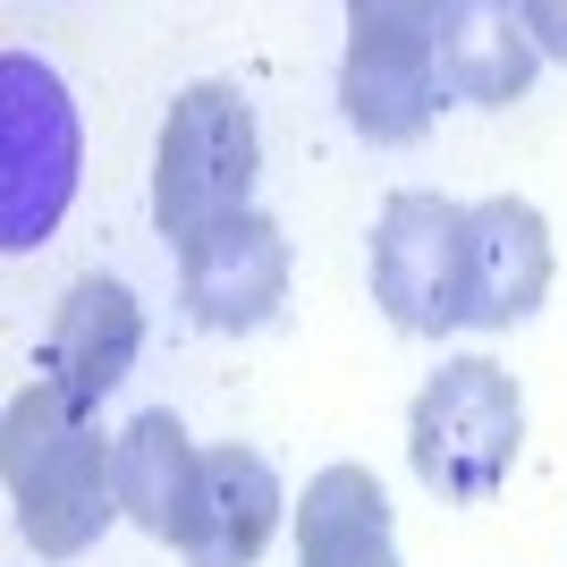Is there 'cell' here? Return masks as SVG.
<instances>
[{"label": "cell", "instance_id": "7a4b0ae2", "mask_svg": "<svg viewBox=\"0 0 567 567\" xmlns=\"http://www.w3.org/2000/svg\"><path fill=\"white\" fill-rule=\"evenodd\" d=\"M525 450V390L492 355H450L441 373L415 390L406 415V466L441 508H483L508 483Z\"/></svg>", "mask_w": 567, "mask_h": 567}, {"label": "cell", "instance_id": "4fadbf2b", "mask_svg": "<svg viewBox=\"0 0 567 567\" xmlns=\"http://www.w3.org/2000/svg\"><path fill=\"white\" fill-rule=\"evenodd\" d=\"M195 466H204V450L187 441V424L169 406H144L136 424L118 432V517L144 525L153 543H169L178 517H187Z\"/></svg>", "mask_w": 567, "mask_h": 567}, {"label": "cell", "instance_id": "7c38bea8", "mask_svg": "<svg viewBox=\"0 0 567 567\" xmlns=\"http://www.w3.org/2000/svg\"><path fill=\"white\" fill-rule=\"evenodd\" d=\"M297 567H399V525L373 466H322L297 499Z\"/></svg>", "mask_w": 567, "mask_h": 567}, {"label": "cell", "instance_id": "5b68a950", "mask_svg": "<svg viewBox=\"0 0 567 567\" xmlns=\"http://www.w3.org/2000/svg\"><path fill=\"white\" fill-rule=\"evenodd\" d=\"M339 111L364 144H424L441 111V9L432 0H355Z\"/></svg>", "mask_w": 567, "mask_h": 567}, {"label": "cell", "instance_id": "5bb4252c", "mask_svg": "<svg viewBox=\"0 0 567 567\" xmlns=\"http://www.w3.org/2000/svg\"><path fill=\"white\" fill-rule=\"evenodd\" d=\"M525 34L543 60H567V0H525Z\"/></svg>", "mask_w": 567, "mask_h": 567}, {"label": "cell", "instance_id": "30bf717a", "mask_svg": "<svg viewBox=\"0 0 567 567\" xmlns=\"http://www.w3.org/2000/svg\"><path fill=\"white\" fill-rule=\"evenodd\" d=\"M543 297H550V220L525 195H483L466 237V322L517 331Z\"/></svg>", "mask_w": 567, "mask_h": 567}, {"label": "cell", "instance_id": "3957f363", "mask_svg": "<svg viewBox=\"0 0 567 567\" xmlns=\"http://www.w3.org/2000/svg\"><path fill=\"white\" fill-rule=\"evenodd\" d=\"M255 169H262V127L255 102L229 76H204L169 102L162 144H153V220L187 255L204 229L255 213Z\"/></svg>", "mask_w": 567, "mask_h": 567}, {"label": "cell", "instance_id": "8fae6325", "mask_svg": "<svg viewBox=\"0 0 567 567\" xmlns=\"http://www.w3.org/2000/svg\"><path fill=\"white\" fill-rule=\"evenodd\" d=\"M534 34L525 9L499 0H441V94L474 102V111H508L534 85Z\"/></svg>", "mask_w": 567, "mask_h": 567}, {"label": "cell", "instance_id": "6da1fadb", "mask_svg": "<svg viewBox=\"0 0 567 567\" xmlns=\"http://www.w3.org/2000/svg\"><path fill=\"white\" fill-rule=\"evenodd\" d=\"M0 474L34 559H76L118 517V441H102L94 406L60 399L51 381H25L0 424Z\"/></svg>", "mask_w": 567, "mask_h": 567}, {"label": "cell", "instance_id": "52a82bcc", "mask_svg": "<svg viewBox=\"0 0 567 567\" xmlns=\"http://www.w3.org/2000/svg\"><path fill=\"white\" fill-rule=\"evenodd\" d=\"M136 355H144L136 288L111 280V271H85V280H69V297L51 306V331H43V348H34V381H51V390L76 399V406H102L118 381L136 373Z\"/></svg>", "mask_w": 567, "mask_h": 567}, {"label": "cell", "instance_id": "8992f818", "mask_svg": "<svg viewBox=\"0 0 567 567\" xmlns=\"http://www.w3.org/2000/svg\"><path fill=\"white\" fill-rule=\"evenodd\" d=\"M466 237L474 204L406 187L373 220V306L415 339H441L466 322Z\"/></svg>", "mask_w": 567, "mask_h": 567}, {"label": "cell", "instance_id": "9c48e42d", "mask_svg": "<svg viewBox=\"0 0 567 567\" xmlns=\"http://www.w3.org/2000/svg\"><path fill=\"white\" fill-rule=\"evenodd\" d=\"M280 474L262 466L255 450H237V441H220V450H204V466H195V492H187V517H178V534H169V550L187 567H255L262 543L280 534Z\"/></svg>", "mask_w": 567, "mask_h": 567}, {"label": "cell", "instance_id": "277c9868", "mask_svg": "<svg viewBox=\"0 0 567 567\" xmlns=\"http://www.w3.org/2000/svg\"><path fill=\"white\" fill-rule=\"evenodd\" d=\"M76 169H85V127L60 69L34 51H9L0 60V246L9 255H34L60 229Z\"/></svg>", "mask_w": 567, "mask_h": 567}, {"label": "cell", "instance_id": "ba28073f", "mask_svg": "<svg viewBox=\"0 0 567 567\" xmlns=\"http://www.w3.org/2000/svg\"><path fill=\"white\" fill-rule=\"evenodd\" d=\"M178 297L204 331H262L288 306V229L271 213H237L178 255Z\"/></svg>", "mask_w": 567, "mask_h": 567}]
</instances>
